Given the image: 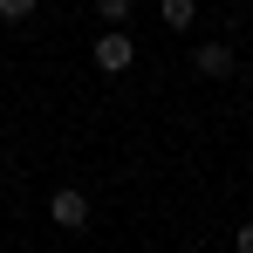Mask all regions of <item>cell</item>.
Instances as JSON below:
<instances>
[{
  "mask_svg": "<svg viewBox=\"0 0 253 253\" xmlns=\"http://www.w3.org/2000/svg\"><path fill=\"white\" fill-rule=\"evenodd\" d=\"M48 219H55L62 233H83V226H89V199L76 192V185H62V192L48 199Z\"/></svg>",
  "mask_w": 253,
  "mask_h": 253,
  "instance_id": "3",
  "label": "cell"
},
{
  "mask_svg": "<svg viewBox=\"0 0 253 253\" xmlns=\"http://www.w3.org/2000/svg\"><path fill=\"white\" fill-rule=\"evenodd\" d=\"M233 247H240V253H253V226H240V233H233Z\"/></svg>",
  "mask_w": 253,
  "mask_h": 253,
  "instance_id": "7",
  "label": "cell"
},
{
  "mask_svg": "<svg viewBox=\"0 0 253 253\" xmlns=\"http://www.w3.org/2000/svg\"><path fill=\"white\" fill-rule=\"evenodd\" d=\"M130 7H137V0H96V14H103L110 28H130Z\"/></svg>",
  "mask_w": 253,
  "mask_h": 253,
  "instance_id": "5",
  "label": "cell"
},
{
  "mask_svg": "<svg viewBox=\"0 0 253 253\" xmlns=\"http://www.w3.org/2000/svg\"><path fill=\"white\" fill-rule=\"evenodd\" d=\"M158 21H165L171 35H192V21H199V0H158Z\"/></svg>",
  "mask_w": 253,
  "mask_h": 253,
  "instance_id": "4",
  "label": "cell"
},
{
  "mask_svg": "<svg viewBox=\"0 0 253 253\" xmlns=\"http://www.w3.org/2000/svg\"><path fill=\"white\" fill-rule=\"evenodd\" d=\"M130 62H137V42H130V28H103V35H96V69H103V76H124Z\"/></svg>",
  "mask_w": 253,
  "mask_h": 253,
  "instance_id": "1",
  "label": "cell"
},
{
  "mask_svg": "<svg viewBox=\"0 0 253 253\" xmlns=\"http://www.w3.org/2000/svg\"><path fill=\"white\" fill-rule=\"evenodd\" d=\"M192 69H199L206 83H226V76L240 69V55H233V42H199L192 48Z\"/></svg>",
  "mask_w": 253,
  "mask_h": 253,
  "instance_id": "2",
  "label": "cell"
},
{
  "mask_svg": "<svg viewBox=\"0 0 253 253\" xmlns=\"http://www.w3.org/2000/svg\"><path fill=\"white\" fill-rule=\"evenodd\" d=\"M42 0H0V21H35Z\"/></svg>",
  "mask_w": 253,
  "mask_h": 253,
  "instance_id": "6",
  "label": "cell"
}]
</instances>
